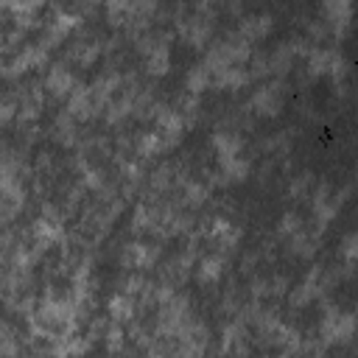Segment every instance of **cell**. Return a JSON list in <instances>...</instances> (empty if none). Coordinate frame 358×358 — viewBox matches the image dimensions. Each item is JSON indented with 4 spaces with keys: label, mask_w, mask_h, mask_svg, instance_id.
Listing matches in <instances>:
<instances>
[{
    "label": "cell",
    "mask_w": 358,
    "mask_h": 358,
    "mask_svg": "<svg viewBox=\"0 0 358 358\" xmlns=\"http://www.w3.org/2000/svg\"><path fill=\"white\" fill-rule=\"evenodd\" d=\"M73 73L67 70V67H62V64H56L53 70H50V76H48V90L53 92V95H73Z\"/></svg>",
    "instance_id": "cell-3"
},
{
    "label": "cell",
    "mask_w": 358,
    "mask_h": 358,
    "mask_svg": "<svg viewBox=\"0 0 358 358\" xmlns=\"http://www.w3.org/2000/svg\"><path fill=\"white\" fill-rule=\"evenodd\" d=\"M282 101H285V90L280 81L274 84H263L255 95H252V109L257 115H277L282 109Z\"/></svg>",
    "instance_id": "cell-1"
},
{
    "label": "cell",
    "mask_w": 358,
    "mask_h": 358,
    "mask_svg": "<svg viewBox=\"0 0 358 358\" xmlns=\"http://www.w3.org/2000/svg\"><path fill=\"white\" fill-rule=\"evenodd\" d=\"M324 341H350L352 336V313L350 310H330L322 322Z\"/></svg>",
    "instance_id": "cell-2"
},
{
    "label": "cell",
    "mask_w": 358,
    "mask_h": 358,
    "mask_svg": "<svg viewBox=\"0 0 358 358\" xmlns=\"http://www.w3.org/2000/svg\"><path fill=\"white\" fill-rule=\"evenodd\" d=\"M350 11H352V6L347 3V0H341V3H327L324 6V14H327V20L324 22H330V28H336L338 34L347 28V22H350Z\"/></svg>",
    "instance_id": "cell-4"
}]
</instances>
